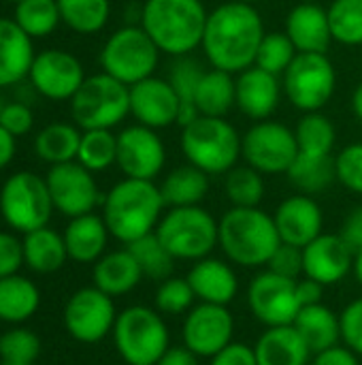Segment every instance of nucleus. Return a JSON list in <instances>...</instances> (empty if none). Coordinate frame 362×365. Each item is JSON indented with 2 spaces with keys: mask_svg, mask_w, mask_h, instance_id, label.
I'll return each instance as SVG.
<instances>
[{
  "mask_svg": "<svg viewBox=\"0 0 362 365\" xmlns=\"http://www.w3.org/2000/svg\"><path fill=\"white\" fill-rule=\"evenodd\" d=\"M124 178L156 180L166 165V145L158 130L143 124L126 126L117 135V163Z\"/></svg>",
  "mask_w": 362,
  "mask_h": 365,
  "instance_id": "18",
  "label": "nucleus"
},
{
  "mask_svg": "<svg viewBox=\"0 0 362 365\" xmlns=\"http://www.w3.org/2000/svg\"><path fill=\"white\" fill-rule=\"evenodd\" d=\"M77 163L92 173L107 171L117 163V135L107 128H92L81 133Z\"/></svg>",
  "mask_w": 362,
  "mask_h": 365,
  "instance_id": "39",
  "label": "nucleus"
},
{
  "mask_svg": "<svg viewBox=\"0 0 362 365\" xmlns=\"http://www.w3.org/2000/svg\"><path fill=\"white\" fill-rule=\"evenodd\" d=\"M209 11L203 0H145L141 26L156 47L173 58L201 47Z\"/></svg>",
  "mask_w": 362,
  "mask_h": 365,
  "instance_id": "3",
  "label": "nucleus"
},
{
  "mask_svg": "<svg viewBox=\"0 0 362 365\" xmlns=\"http://www.w3.org/2000/svg\"><path fill=\"white\" fill-rule=\"evenodd\" d=\"M53 212L45 178L32 171H17L4 180L0 188V216L11 231L26 235L47 227Z\"/></svg>",
  "mask_w": 362,
  "mask_h": 365,
  "instance_id": "9",
  "label": "nucleus"
},
{
  "mask_svg": "<svg viewBox=\"0 0 362 365\" xmlns=\"http://www.w3.org/2000/svg\"><path fill=\"white\" fill-rule=\"evenodd\" d=\"M354 259L356 252L339 233H322L303 248V276L335 287L354 272Z\"/></svg>",
  "mask_w": 362,
  "mask_h": 365,
  "instance_id": "20",
  "label": "nucleus"
},
{
  "mask_svg": "<svg viewBox=\"0 0 362 365\" xmlns=\"http://www.w3.org/2000/svg\"><path fill=\"white\" fill-rule=\"evenodd\" d=\"M181 98L173 90L166 77H147L130 86V115L137 124L154 130L169 128L177 124Z\"/></svg>",
  "mask_w": 362,
  "mask_h": 365,
  "instance_id": "19",
  "label": "nucleus"
},
{
  "mask_svg": "<svg viewBox=\"0 0 362 365\" xmlns=\"http://www.w3.org/2000/svg\"><path fill=\"white\" fill-rule=\"evenodd\" d=\"M297 156V135L284 122L260 120L243 133L241 158L262 175H286Z\"/></svg>",
  "mask_w": 362,
  "mask_h": 365,
  "instance_id": "12",
  "label": "nucleus"
},
{
  "mask_svg": "<svg viewBox=\"0 0 362 365\" xmlns=\"http://www.w3.org/2000/svg\"><path fill=\"white\" fill-rule=\"evenodd\" d=\"M235 317L228 306L203 304L183 317L181 323V344L190 349L198 359H211L224 351L235 340Z\"/></svg>",
  "mask_w": 362,
  "mask_h": 365,
  "instance_id": "16",
  "label": "nucleus"
},
{
  "mask_svg": "<svg viewBox=\"0 0 362 365\" xmlns=\"http://www.w3.org/2000/svg\"><path fill=\"white\" fill-rule=\"evenodd\" d=\"M154 233L175 261L188 263L211 257L220 244V225L203 205L166 207Z\"/></svg>",
  "mask_w": 362,
  "mask_h": 365,
  "instance_id": "6",
  "label": "nucleus"
},
{
  "mask_svg": "<svg viewBox=\"0 0 362 365\" xmlns=\"http://www.w3.org/2000/svg\"><path fill=\"white\" fill-rule=\"evenodd\" d=\"M164 212L166 205L156 182L124 178L105 195L100 216L111 237L128 246L154 233Z\"/></svg>",
  "mask_w": 362,
  "mask_h": 365,
  "instance_id": "2",
  "label": "nucleus"
},
{
  "mask_svg": "<svg viewBox=\"0 0 362 365\" xmlns=\"http://www.w3.org/2000/svg\"><path fill=\"white\" fill-rule=\"evenodd\" d=\"M324 284L312 280V278H299L297 280V293H299V302L301 306H314V304H322L324 297Z\"/></svg>",
  "mask_w": 362,
  "mask_h": 365,
  "instance_id": "55",
  "label": "nucleus"
},
{
  "mask_svg": "<svg viewBox=\"0 0 362 365\" xmlns=\"http://www.w3.org/2000/svg\"><path fill=\"white\" fill-rule=\"evenodd\" d=\"M156 365H198V357L183 344L171 346Z\"/></svg>",
  "mask_w": 362,
  "mask_h": 365,
  "instance_id": "56",
  "label": "nucleus"
},
{
  "mask_svg": "<svg viewBox=\"0 0 362 365\" xmlns=\"http://www.w3.org/2000/svg\"><path fill=\"white\" fill-rule=\"evenodd\" d=\"M0 365H34V364H19V361H0Z\"/></svg>",
  "mask_w": 362,
  "mask_h": 365,
  "instance_id": "60",
  "label": "nucleus"
},
{
  "mask_svg": "<svg viewBox=\"0 0 362 365\" xmlns=\"http://www.w3.org/2000/svg\"><path fill=\"white\" fill-rule=\"evenodd\" d=\"M350 105H352V113L354 118L362 124V81H358V86L354 88L352 92V98H350Z\"/></svg>",
  "mask_w": 362,
  "mask_h": 365,
  "instance_id": "58",
  "label": "nucleus"
},
{
  "mask_svg": "<svg viewBox=\"0 0 362 365\" xmlns=\"http://www.w3.org/2000/svg\"><path fill=\"white\" fill-rule=\"evenodd\" d=\"M186 278L196 295V302L203 304L230 306L239 293V276L226 259L205 257L192 263Z\"/></svg>",
  "mask_w": 362,
  "mask_h": 365,
  "instance_id": "24",
  "label": "nucleus"
},
{
  "mask_svg": "<svg viewBox=\"0 0 362 365\" xmlns=\"http://www.w3.org/2000/svg\"><path fill=\"white\" fill-rule=\"evenodd\" d=\"M239 2H247V4H254L256 6L258 2H265V0H239Z\"/></svg>",
  "mask_w": 362,
  "mask_h": 365,
  "instance_id": "61",
  "label": "nucleus"
},
{
  "mask_svg": "<svg viewBox=\"0 0 362 365\" xmlns=\"http://www.w3.org/2000/svg\"><path fill=\"white\" fill-rule=\"evenodd\" d=\"M297 331L303 336L312 353L326 351L331 346L341 344V321L335 310H331L326 304H314L303 306L297 321Z\"/></svg>",
  "mask_w": 362,
  "mask_h": 365,
  "instance_id": "30",
  "label": "nucleus"
},
{
  "mask_svg": "<svg viewBox=\"0 0 362 365\" xmlns=\"http://www.w3.org/2000/svg\"><path fill=\"white\" fill-rule=\"evenodd\" d=\"M2 107H4V101H2V96H0V111H2Z\"/></svg>",
  "mask_w": 362,
  "mask_h": 365,
  "instance_id": "63",
  "label": "nucleus"
},
{
  "mask_svg": "<svg viewBox=\"0 0 362 365\" xmlns=\"http://www.w3.org/2000/svg\"><path fill=\"white\" fill-rule=\"evenodd\" d=\"M297 47L290 41V36L282 30V32H267L260 47H258V56H256V66L282 77L286 73V68L292 64V60L297 58Z\"/></svg>",
  "mask_w": 362,
  "mask_h": 365,
  "instance_id": "44",
  "label": "nucleus"
},
{
  "mask_svg": "<svg viewBox=\"0 0 362 365\" xmlns=\"http://www.w3.org/2000/svg\"><path fill=\"white\" fill-rule=\"evenodd\" d=\"M341 344L354 351L362 359V297L352 299L341 312Z\"/></svg>",
  "mask_w": 362,
  "mask_h": 365,
  "instance_id": "48",
  "label": "nucleus"
},
{
  "mask_svg": "<svg viewBox=\"0 0 362 365\" xmlns=\"http://www.w3.org/2000/svg\"><path fill=\"white\" fill-rule=\"evenodd\" d=\"M209 365H258L254 346L243 342H233L215 357L209 359Z\"/></svg>",
  "mask_w": 362,
  "mask_h": 365,
  "instance_id": "52",
  "label": "nucleus"
},
{
  "mask_svg": "<svg viewBox=\"0 0 362 365\" xmlns=\"http://www.w3.org/2000/svg\"><path fill=\"white\" fill-rule=\"evenodd\" d=\"M265 34L262 15L254 4L228 0L209 11L201 49L211 68L239 75L256 64Z\"/></svg>",
  "mask_w": 362,
  "mask_h": 365,
  "instance_id": "1",
  "label": "nucleus"
},
{
  "mask_svg": "<svg viewBox=\"0 0 362 365\" xmlns=\"http://www.w3.org/2000/svg\"><path fill=\"white\" fill-rule=\"evenodd\" d=\"M15 135H11L4 126H0V169H4L6 165H11V160L15 158Z\"/></svg>",
  "mask_w": 362,
  "mask_h": 365,
  "instance_id": "57",
  "label": "nucleus"
},
{
  "mask_svg": "<svg viewBox=\"0 0 362 365\" xmlns=\"http://www.w3.org/2000/svg\"><path fill=\"white\" fill-rule=\"evenodd\" d=\"M62 24L77 34L100 32L111 17V0H58Z\"/></svg>",
  "mask_w": 362,
  "mask_h": 365,
  "instance_id": "37",
  "label": "nucleus"
},
{
  "mask_svg": "<svg viewBox=\"0 0 362 365\" xmlns=\"http://www.w3.org/2000/svg\"><path fill=\"white\" fill-rule=\"evenodd\" d=\"M245 297L252 317L265 327L294 325L303 308L297 293V280L277 276L267 267L252 278Z\"/></svg>",
  "mask_w": 362,
  "mask_h": 365,
  "instance_id": "14",
  "label": "nucleus"
},
{
  "mask_svg": "<svg viewBox=\"0 0 362 365\" xmlns=\"http://www.w3.org/2000/svg\"><path fill=\"white\" fill-rule=\"evenodd\" d=\"M23 267V246L15 233L0 231V280L19 274Z\"/></svg>",
  "mask_w": 362,
  "mask_h": 365,
  "instance_id": "51",
  "label": "nucleus"
},
{
  "mask_svg": "<svg viewBox=\"0 0 362 365\" xmlns=\"http://www.w3.org/2000/svg\"><path fill=\"white\" fill-rule=\"evenodd\" d=\"M143 280V272L128 248L105 252L92 267V282L102 293L115 297L132 293Z\"/></svg>",
  "mask_w": 362,
  "mask_h": 365,
  "instance_id": "28",
  "label": "nucleus"
},
{
  "mask_svg": "<svg viewBox=\"0 0 362 365\" xmlns=\"http://www.w3.org/2000/svg\"><path fill=\"white\" fill-rule=\"evenodd\" d=\"M70 115L81 130H113L130 115V86L107 73L90 75L70 98Z\"/></svg>",
  "mask_w": 362,
  "mask_h": 365,
  "instance_id": "8",
  "label": "nucleus"
},
{
  "mask_svg": "<svg viewBox=\"0 0 362 365\" xmlns=\"http://www.w3.org/2000/svg\"><path fill=\"white\" fill-rule=\"evenodd\" d=\"M62 237L70 261L81 265H94L107 252L111 233L105 225V218L92 212L70 218Z\"/></svg>",
  "mask_w": 362,
  "mask_h": 365,
  "instance_id": "25",
  "label": "nucleus"
},
{
  "mask_svg": "<svg viewBox=\"0 0 362 365\" xmlns=\"http://www.w3.org/2000/svg\"><path fill=\"white\" fill-rule=\"evenodd\" d=\"M13 21L30 38L49 36L62 21L58 0H21L19 4H15Z\"/></svg>",
  "mask_w": 362,
  "mask_h": 365,
  "instance_id": "41",
  "label": "nucleus"
},
{
  "mask_svg": "<svg viewBox=\"0 0 362 365\" xmlns=\"http://www.w3.org/2000/svg\"><path fill=\"white\" fill-rule=\"evenodd\" d=\"M358 280V284L362 287V250L356 252V259H354V272H352Z\"/></svg>",
  "mask_w": 362,
  "mask_h": 365,
  "instance_id": "59",
  "label": "nucleus"
},
{
  "mask_svg": "<svg viewBox=\"0 0 362 365\" xmlns=\"http://www.w3.org/2000/svg\"><path fill=\"white\" fill-rule=\"evenodd\" d=\"M32 124H34V113L26 103L21 101L4 103L0 111V126H4L11 135L23 137L32 130Z\"/></svg>",
  "mask_w": 362,
  "mask_h": 365,
  "instance_id": "50",
  "label": "nucleus"
},
{
  "mask_svg": "<svg viewBox=\"0 0 362 365\" xmlns=\"http://www.w3.org/2000/svg\"><path fill=\"white\" fill-rule=\"evenodd\" d=\"M32 38L6 17H0V88L23 81L34 60Z\"/></svg>",
  "mask_w": 362,
  "mask_h": 365,
  "instance_id": "27",
  "label": "nucleus"
},
{
  "mask_svg": "<svg viewBox=\"0 0 362 365\" xmlns=\"http://www.w3.org/2000/svg\"><path fill=\"white\" fill-rule=\"evenodd\" d=\"M335 175L346 190L362 195V141L350 143L335 154Z\"/></svg>",
  "mask_w": 362,
  "mask_h": 365,
  "instance_id": "47",
  "label": "nucleus"
},
{
  "mask_svg": "<svg viewBox=\"0 0 362 365\" xmlns=\"http://www.w3.org/2000/svg\"><path fill=\"white\" fill-rule=\"evenodd\" d=\"M160 53L162 51L156 47L141 24L122 26L102 45L100 68L117 81L134 86L156 73Z\"/></svg>",
  "mask_w": 362,
  "mask_h": 365,
  "instance_id": "10",
  "label": "nucleus"
},
{
  "mask_svg": "<svg viewBox=\"0 0 362 365\" xmlns=\"http://www.w3.org/2000/svg\"><path fill=\"white\" fill-rule=\"evenodd\" d=\"M265 192V175L250 165H237L224 175V195L230 207H260Z\"/></svg>",
  "mask_w": 362,
  "mask_h": 365,
  "instance_id": "38",
  "label": "nucleus"
},
{
  "mask_svg": "<svg viewBox=\"0 0 362 365\" xmlns=\"http://www.w3.org/2000/svg\"><path fill=\"white\" fill-rule=\"evenodd\" d=\"M117 319V308L111 295L100 289L83 287L75 291L62 312L64 327L68 336L81 344H98L113 334Z\"/></svg>",
  "mask_w": 362,
  "mask_h": 365,
  "instance_id": "13",
  "label": "nucleus"
},
{
  "mask_svg": "<svg viewBox=\"0 0 362 365\" xmlns=\"http://www.w3.org/2000/svg\"><path fill=\"white\" fill-rule=\"evenodd\" d=\"M41 355V340L34 331L15 325L13 329L0 334V361L34 364Z\"/></svg>",
  "mask_w": 362,
  "mask_h": 365,
  "instance_id": "45",
  "label": "nucleus"
},
{
  "mask_svg": "<svg viewBox=\"0 0 362 365\" xmlns=\"http://www.w3.org/2000/svg\"><path fill=\"white\" fill-rule=\"evenodd\" d=\"M297 145L301 154L309 156H333L335 143H337V128L329 115L322 111L303 113L297 128Z\"/></svg>",
  "mask_w": 362,
  "mask_h": 365,
  "instance_id": "36",
  "label": "nucleus"
},
{
  "mask_svg": "<svg viewBox=\"0 0 362 365\" xmlns=\"http://www.w3.org/2000/svg\"><path fill=\"white\" fill-rule=\"evenodd\" d=\"M194 105L198 107L201 115L211 118H226L233 107H237V81L233 73L220 68H207L196 94Z\"/></svg>",
  "mask_w": 362,
  "mask_h": 365,
  "instance_id": "33",
  "label": "nucleus"
},
{
  "mask_svg": "<svg viewBox=\"0 0 362 365\" xmlns=\"http://www.w3.org/2000/svg\"><path fill=\"white\" fill-rule=\"evenodd\" d=\"M23 265L34 274H55L68 261V250L62 233L41 227L21 237Z\"/></svg>",
  "mask_w": 362,
  "mask_h": 365,
  "instance_id": "29",
  "label": "nucleus"
},
{
  "mask_svg": "<svg viewBox=\"0 0 362 365\" xmlns=\"http://www.w3.org/2000/svg\"><path fill=\"white\" fill-rule=\"evenodd\" d=\"M339 235L341 240L354 250L358 252L362 250V205L354 207L341 222V229H339Z\"/></svg>",
  "mask_w": 362,
  "mask_h": 365,
  "instance_id": "54",
  "label": "nucleus"
},
{
  "mask_svg": "<svg viewBox=\"0 0 362 365\" xmlns=\"http://www.w3.org/2000/svg\"><path fill=\"white\" fill-rule=\"evenodd\" d=\"M284 96L303 113L322 111L337 90V71L326 53H297L282 75Z\"/></svg>",
  "mask_w": 362,
  "mask_h": 365,
  "instance_id": "11",
  "label": "nucleus"
},
{
  "mask_svg": "<svg viewBox=\"0 0 362 365\" xmlns=\"http://www.w3.org/2000/svg\"><path fill=\"white\" fill-rule=\"evenodd\" d=\"M53 210L62 216L77 218L83 214H92L98 205H102V195L94 180V173L87 171L77 160L51 165L45 175Z\"/></svg>",
  "mask_w": 362,
  "mask_h": 365,
  "instance_id": "15",
  "label": "nucleus"
},
{
  "mask_svg": "<svg viewBox=\"0 0 362 365\" xmlns=\"http://www.w3.org/2000/svg\"><path fill=\"white\" fill-rule=\"evenodd\" d=\"M81 133L83 130L77 124H68V122L47 124L43 130H38L34 139V152L49 167L77 160Z\"/></svg>",
  "mask_w": 362,
  "mask_h": 365,
  "instance_id": "34",
  "label": "nucleus"
},
{
  "mask_svg": "<svg viewBox=\"0 0 362 365\" xmlns=\"http://www.w3.org/2000/svg\"><path fill=\"white\" fill-rule=\"evenodd\" d=\"M220 244L226 261L245 269L267 267L282 240L273 220L260 207H230L218 220Z\"/></svg>",
  "mask_w": 362,
  "mask_h": 365,
  "instance_id": "4",
  "label": "nucleus"
},
{
  "mask_svg": "<svg viewBox=\"0 0 362 365\" xmlns=\"http://www.w3.org/2000/svg\"><path fill=\"white\" fill-rule=\"evenodd\" d=\"M235 81H237V109L245 118L260 122V120H269L277 111L280 101L284 96L282 77L254 64L241 71L239 75H235Z\"/></svg>",
  "mask_w": 362,
  "mask_h": 365,
  "instance_id": "22",
  "label": "nucleus"
},
{
  "mask_svg": "<svg viewBox=\"0 0 362 365\" xmlns=\"http://www.w3.org/2000/svg\"><path fill=\"white\" fill-rule=\"evenodd\" d=\"M326 11L335 43L346 47L362 45V0H333Z\"/></svg>",
  "mask_w": 362,
  "mask_h": 365,
  "instance_id": "42",
  "label": "nucleus"
},
{
  "mask_svg": "<svg viewBox=\"0 0 362 365\" xmlns=\"http://www.w3.org/2000/svg\"><path fill=\"white\" fill-rule=\"evenodd\" d=\"M299 2H318V0H299Z\"/></svg>",
  "mask_w": 362,
  "mask_h": 365,
  "instance_id": "64",
  "label": "nucleus"
},
{
  "mask_svg": "<svg viewBox=\"0 0 362 365\" xmlns=\"http://www.w3.org/2000/svg\"><path fill=\"white\" fill-rule=\"evenodd\" d=\"M6 2H13V4H19L21 0H6Z\"/></svg>",
  "mask_w": 362,
  "mask_h": 365,
  "instance_id": "62",
  "label": "nucleus"
},
{
  "mask_svg": "<svg viewBox=\"0 0 362 365\" xmlns=\"http://www.w3.org/2000/svg\"><path fill=\"white\" fill-rule=\"evenodd\" d=\"M166 207H188L201 205L209 195V175L194 165L186 163L175 167L158 184Z\"/></svg>",
  "mask_w": 362,
  "mask_h": 365,
  "instance_id": "31",
  "label": "nucleus"
},
{
  "mask_svg": "<svg viewBox=\"0 0 362 365\" xmlns=\"http://www.w3.org/2000/svg\"><path fill=\"white\" fill-rule=\"evenodd\" d=\"M28 79L36 94L49 101H70L85 81V71L70 51L45 49L34 56Z\"/></svg>",
  "mask_w": 362,
  "mask_h": 365,
  "instance_id": "17",
  "label": "nucleus"
},
{
  "mask_svg": "<svg viewBox=\"0 0 362 365\" xmlns=\"http://www.w3.org/2000/svg\"><path fill=\"white\" fill-rule=\"evenodd\" d=\"M284 32L290 36L299 53H326L335 43L329 11L318 2H299L286 15Z\"/></svg>",
  "mask_w": 362,
  "mask_h": 365,
  "instance_id": "23",
  "label": "nucleus"
},
{
  "mask_svg": "<svg viewBox=\"0 0 362 365\" xmlns=\"http://www.w3.org/2000/svg\"><path fill=\"white\" fill-rule=\"evenodd\" d=\"M258 365H309L312 349L294 325L267 327L254 344Z\"/></svg>",
  "mask_w": 362,
  "mask_h": 365,
  "instance_id": "26",
  "label": "nucleus"
},
{
  "mask_svg": "<svg viewBox=\"0 0 362 365\" xmlns=\"http://www.w3.org/2000/svg\"><path fill=\"white\" fill-rule=\"evenodd\" d=\"M309 365H361V357L354 351H350L346 344H337L316 353Z\"/></svg>",
  "mask_w": 362,
  "mask_h": 365,
  "instance_id": "53",
  "label": "nucleus"
},
{
  "mask_svg": "<svg viewBox=\"0 0 362 365\" xmlns=\"http://www.w3.org/2000/svg\"><path fill=\"white\" fill-rule=\"evenodd\" d=\"M41 306L38 287L19 274L0 280V321L9 325H21L30 321Z\"/></svg>",
  "mask_w": 362,
  "mask_h": 365,
  "instance_id": "32",
  "label": "nucleus"
},
{
  "mask_svg": "<svg viewBox=\"0 0 362 365\" xmlns=\"http://www.w3.org/2000/svg\"><path fill=\"white\" fill-rule=\"evenodd\" d=\"M280 240L284 244L305 248L318 235L324 233V212L312 195L286 197L273 214Z\"/></svg>",
  "mask_w": 362,
  "mask_h": 365,
  "instance_id": "21",
  "label": "nucleus"
},
{
  "mask_svg": "<svg viewBox=\"0 0 362 365\" xmlns=\"http://www.w3.org/2000/svg\"><path fill=\"white\" fill-rule=\"evenodd\" d=\"M126 248L137 259V263H139V267L143 272V278H149L154 282H162V280L173 276V269H175L177 261L164 248V244L158 240L156 233H149V235L128 244Z\"/></svg>",
  "mask_w": 362,
  "mask_h": 365,
  "instance_id": "40",
  "label": "nucleus"
},
{
  "mask_svg": "<svg viewBox=\"0 0 362 365\" xmlns=\"http://www.w3.org/2000/svg\"><path fill=\"white\" fill-rule=\"evenodd\" d=\"M290 184L303 195H320L337 182L335 175V156H309L301 154L292 163L290 171L286 173Z\"/></svg>",
  "mask_w": 362,
  "mask_h": 365,
  "instance_id": "35",
  "label": "nucleus"
},
{
  "mask_svg": "<svg viewBox=\"0 0 362 365\" xmlns=\"http://www.w3.org/2000/svg\"><path fill=\"white\" fill-rule=\"evenodd\" d=\"M243 135L226 118L201 115L181 128V154L190 165L211 175H226L241 160Z\"/></svg>",
  "mask_w": 362,
  "mask_h": 365,
  "instance_id": "5",
  "label": "nucleus"
},
{
  "mask_svg": "<svg viewBox=\"0 0 362 365\" xmlns=\"http://www.w3.org/2000/svg\"><path fill=\"white\" fill-rule=\"evenodd\" d=\"M111 336L128 365H156L173 346L164 317L149 306H128L117 312Z\"/></svg>",
  "mask_w": 362,
  "mask_h": 365,
  "instance_id": "7",
  "label": "nucleus"
},
{
  "mask_svg": "<svg viewBox=\"0 0 362 365\" xmlns=\"http://www.w3.org/2000/svg\"><path fill=\"white\" fill-rule=\"evenodd\" d=\"M267 269H271L277 276L299 280L303 276V248L282 242L280 248L273 252L271 261L267 263Z\"/></svg>",
  "mask_w": 362,
  "mask_h": 365,
  "instance_id": "49",
  "label": "nucleus"
},
{
  "mask_svg": "<svg viewBox=\"0 0 362 365\" xmlns=\"http://www.w3.org/2000/svg\"><path fill=\"white\" fill-rule=\"evenodd\" d=\"M196 306V295L188 278L171 276L162 280L154 295V308L162 317H186Z\"/></svg>",
  "mask_w": 362,
  "mask_h": 365,
  "instance_id": "43",
  "label": "nucleus"
},
{
  "mask_svg": "<svg viewBox=\"0 0 362 365\" xmlns=\"http://www.w3.org/2000/svg\"><path fill=\"white\" fill-rule=\"evenodd\" d=\"M205 71L207 68L203 66V62L192 58V53L175 58V62L169 68L166 79L171 81V86L177 92V96L181 98V103H194L196 88H198Z\"/></svg>",
  "mask_w": 362,
  "mask_h": 365,
  "instance_id": "46",
  "label": "nucleus"
}]
</instances>
